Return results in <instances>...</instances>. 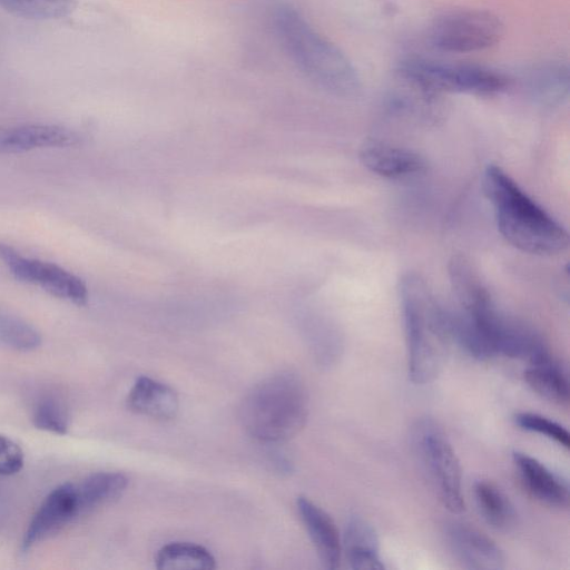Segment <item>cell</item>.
<instances>
[{
  "mask_svg": "<svg viewBox=\"0 0 570 570\" xmlns=\"http://www.w3.org/2000/svg\"><path fill=\"white\" fill-rule=\"evenodd\" d=\"M0 343L18 351H31L40 345L41 336L29 323L0 311Z\"/></svg>",
  "mask_w": 570,
  "mask_h": 570,
  "instance_id": "23",
  "label": "cell"
},
{
  "mask_svg": "<svg viewBox=\"0 0 570 570\" xmlns=\"http://www.w3.org/2000/svg\"><path fill=\"white\" fill-rule=\"evenodd\" d=\"M79 141L80 137L76 131L57 125L28 124L0 127V155L71 147Z\"/></svg>",
  "mask_w": 570,
  "mask_h": 570,
  "instance_id": "11",
  "label": "cell"
},
{
  "mask_svg": "<svg viewBox=\"0 0 570 570\" xmlns=\"http://www.w3.org/2000/svg\"><path fill=\"white\" fill-rule=\"evenodd\" d=\"M400 298L407 350L409 376L415 384L435 379L450 342L446 309L430 295L425 284L413 274L400 284Z\"/></svg>",
  "mask_w": 570,
  "mask_h": 570,
  "instance_id": "4",
  "label": "cell"
},
{
  "mask_svg": "<svg viewBox=\"0 0 570 570\" xmlns=\"http://www.w3.org/2000/svg\"><path fill=\"white\" fill-rule=\"evenodd\" d=\"M272 23L289 59L311 81L341 97H352L358 92L360 78L348 58L320 35L295 8L277 6Z\"/></svg>",
  "mask_w": 570,
  "mask_h": 570,
  "instance_id": "2",
  "label": "cell"
},
{
  "mask_svg": "<svg viewBox=\"0 0 570 570\" xmlns=\"http://www.w3.org/2000/svg\"><path fill=\"white\" fill-rule=\"evenodd\" d=\"M503 33L499 17L482 9H458L443 13L432 24L430 41L445 52H473L494 46Z\"/></svg>",
  "mask_w": 570,
  "mask_h": 570,
  "instance_id": "7",
  "label": "cell"
},
{
  "mask_svg": "<svg viewBox=\"0 0 570 570\" xmlns=\"http://www.w3.org/2000/svg\"><path fill=\"white\" fill-rule=\"evenodd\" d=\"M128 479L120 472H96L75 483L81 514L117 499Z\"/></svg>",
  "mask_w": 570,
  "mask_h": 570,
  "instance_id": "19",
  "label": "cell"
},
{
  "mask_svg": "<svg viewBox=\"0 0 570 570\" xmlns=\"http://www.w3.org/2000/svg\"><path fill=\"white\" fill-rule=\"evenodd\" d=\"M445 538L455 557L468 569L500 570L504 556L498 544L480 530L462 522H451Z\"/></svg>",
  "mask_w": 570,
  "mask_h": 570,
  "instance_id": "10",
  "label": "cell"
},
{
  "mask_svg": "<svg viewBox=\"0 0 570 570\" xmlns=\"http://www.w3.org/2000/svg\"><path fill=\"white\" fill-rule=\"evenodd\" d=\"M81 515L75 483H63L51 490L43 499L21 542L22 552L58 533L65 525Z\"/></svg>",
  "mask_w": 570,
  "mask_h": 570,
  "instance_id": "9",
  "label": "cell"
},
{
  "mask_svg": "<svg viewBox=\"0 0 570 570\" xmlns=\"http://www.w3.org/2000/svg\"><path fill=\"white\" fill-rule=\"evenodd\" d=\"M360 158L368 170L387 178L414 175L425 167L424 160L416 153L381 142L365 145Z\"/></svg>",
  "mask_w": 570,
  "mask_h": 570,
  "instance_id": "14",
  "label": "cell"
},
{
  "mask_svg": "<svg viewBox=\"0 0 570 570\" xmlns=\"http://www.w3.org/2000/svg\"><path fill=\"white\" fill-rule=\"evenodd\" d=\"M520 429L544 435L564 449H569L570 438L568 431L559 423L531 412H520L513 417Z\"/></svg>",
  "mask_w": 570,
  "mask_h": 570,
  "instance_id": "25",
  "label": "cell"
},
{
  "mask_svg": "<svg viewBox=\"0 0 570 570\" xmlns=\"http://www.w3.org/2000/svg\"><path fill=\"white\" fill-rule=\"evenodd\" d=\"M155 564L160 570L199 569L216 567L213 554L202 546L187 542H171L156 554Z\"/></svg>",
  "mask_w": 570,
  "mask_h": 570,
  "instance_id": "21",
  "label": "cell"
},
{
  "mask_svg": "<svg viewBox=\"0 0 570 570\" xmlns=\"http://www.w3.org/2000/svg\"><path fill=\"white\" fill-rule=\"evenodd\" d=\"M0 259L17 281L37 286L57 298L78 306L86 305L88 302V288L85 282L59 265L26 257L2 243H0Z\"/></svg>",
  "mask_w": 570,
  "mask_h": 570,
  "instance_id": "8",
  "label": "cell"
},
{
  "mask_svg": "<svg viewBox=\"0 0 570 570\" xmlns=\"http://www.w3.org/2000/svg\"><path fill=\"white\" fill-rule=\"evenodd\" d=\"M513 462L528 491L539 501L556 508H564L569 502L568 484L537 459L522 453H513Z\"/></svg>",
  "mask_w": 570,
  "mask_h": 570,
  "instance_id": "13",
  "label": "cell"
},
{
  "mask_svg": "<svg viewBox=\"0 0 570 570\" xmlns=\"http://www.w3.org/2000/svg\"><path fill=\"white\" fill-rule=\"evenodd\" d=\"M473 490L478 508L490 525L498 530H508L514 524V507L494 483L479 480Z\"/></svg>",
  "mask_w": 570,
  "mask_h": 570,
  "instance_id": "20",
  "label": "cell"
},
{
  "mask_svg": "<svg viewBox=\"0 0 570 570\" xmlns=\"http://www.w3.org/2000/svg\"><path fill=\"white\" fill-rule=\"evenodd\" d=\"M32 422L37 429L59 435L66 434L69 429L67 411L53 397H45L36 404Z\"/></svg>",
  "mask_w": 570,
  "mask_h": 570,
  "instance_id": "24",
  "label": "cell"
},
{
  "mask_svg": "<svg viewBox=\"0 0 570 570\" xmlns=\"http://www.w3.org/2000/svg\"><path fill=\"white\" fill-rule=\"evenodd\" d=\"M24 463L22 449L11 439L0 435V475L18 473Z\"/></svg>",
  "mask_w": 570,
  "mask_h": 570,
  "instance_id": "26",
  "label": "cell"
},
{
  "mask_svg": "<svg viewBox=\"0 0 570 570\" xmlns=\"http://www.w3.org/2000/svg\"><path fill=\"white\" fill-rule=\"evenodd\" d=\"M411 443L439 500L452 513L464 510L459 460L441 425L431 417L419 419L411 429Z\"/></svg>",
  "mask_w": 570,
  "mask_h": 570,
  "instance_id": "6",
  "label": "cell"
},
{
  "mask_svg": "<svg viewBox=\"0 0 570 570\" xmlns=\"http://www.w3.org/2000/svg\"><path fill=\"white\" fill-rule=\"evenodd\" d=\"M569 82V68L560 61L535 65L525 72L524 78L532 98L547 105L562 101L568 96Z\"/></svg>",
  "mask_w": 570,
  "mask_h": 570,
  "instance_id": "17",
  "label": "cell"
},
{
  "mask_svg": "<svg viewBox=\"0 0 570 570\" xmlns=\"http://www.w3.org/2000/svg\"><path fill=\"white\" fill-rule=\"evenodd\" d=\"M8 12L28 19H60L75 8L73 0H0Z\"/></svg>",
  "mask_w": 570,
  "mask_h": 570,
  "instance_id": "22",
  "label": "cell"
},
{
  "mask_svg": "<svg viewBox=\"0 0 570 570\" xmlns=\"http://www.w3.org/2000/svg\"><path fill=\"white\" fill-rule=\"evenodd\" d=\"M399 75L424 94L458 92L490 96L505 90L511 79L503 72L473 63H449L407 58Z\"/></svg>",
  "mask_w": 570,
  "mask_h": 570,
  "instance_id": "5",
  "label": "cell"
},
{
  "mask_svg": "<svg viewBox=\"0 0 570 570\" xmlns=\"http://www.w3.org/2000/svg\"><path fill=\"white\" fill-rule=\"evenodd\" d=\"M524 380L537 394L546 400L560 405L569 403L568 376L552 356L529 363L524 371Z\"/></svg>",
  "mask_w": 570,
  "mask_h": 570,
  "instance_id": "18",
  "label": "cell"
},
{
  "mask_svg": "<svg viewBox=\"0 0 570 570\" xmlns=\"http://www.w3.org/2000/svg\"><path fill=\"white\" fill-rule=\"evenodd\" d=\"M308 415V396L294 373L273 374L245 395L239 417L252 438L264 443L284 442L296 435Z\"/></svg>",
  "mask_w": 570,
  "mask_h": 570,
  "instance_id": "3",
  "label": "cell"
},
{
  "mask_svg": "<svg viewBox=\"0 0 570 570\" xmlns=\"http://www.w3.org/2000/svg\"><path fill=\"white\" fill-rule=\"evenodd\" d=\"M297 510L326 569H336L341 562L342 543L332 518L320 507L304 497L297 498Z\"/></svg>",
  "mask_w": 570,
  "mask_h": 570,
  "instance_id": "12",
  "label": "cell"
},
{
  "mask_svg": "<svg viewBox=\"0 0 570 570\" xmlns=\"http://www.w3.org/2000/svg\"><path fill=\"white\" fill-rule=\"evenodd\" d=\"M483 189L492 204L498 229L511 245L535 255H553L567 248V230L503 169L488 166Z\"/></svg>",
  "mask_w": 570,
  "mask_h": 570,
  "instance_id": "1",
  "label": "cell"
},
{
  "mask_svg": "<svg viewBox=\"0 0 570 570\" xmlns=\"http://www.w3.org/2000/svg\"><path fill=\"white\" fill-rule=\"evenodd\" d=\"M342 546L352 569L381 570L384 568L377 534L374 528L361 517L353 515L347 520Z\"/></svg>",
  "mask_w": 570,
  "mask_h": 570,
  "instance_id": "15",
  "label": "cell"
},
{
  "mask_svg": "<svg viewBox=\"0 0 570 570\" xmlns=\"http://www.w3.org/2000/svg\"><path fill=\"white\" fill-rule=\"evenodd\" d=\"M128 407L138 414L169 420L178 411V396L168 385L147 376H140L129 391Z\"/></svg>",
  "mask_w": 570,
  "mask_h": 570,
  "instance_id": "16",
  "label": "cell"
}]
</instances>
